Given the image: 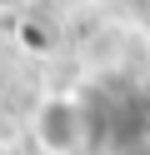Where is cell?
Listing matches in <instances>:
<instances>
[{
    "instance_id": "obj_1",
    "label": "cell",
    "mask_w": 150,
    "mask_h": 155,
    "mask_svg": "<svg viewBox=\"0 0 150 155\" xmlns=\"http://www.w3.org/2000/svg\"><path fill=\"white\" fill-rule=\"evenodd\" d=\"M30 135L45 155H80L85 145H95V120H90V95L55 90L35 105L30 115Z\"/></svg>"
},
{
    "instance_id": "obj_2",
    "label": "cell",
    "mask_w": 150,
    "mask_h": 155,
    "mask_svg": "<svg viewBox=\"0 0 150 155\" xmlns=\"http://www.w3.org/2000/svg\"><path fill=\"white\" fill-rule=\"evenodd\" d=\"M90 120L100 145L130 150L150 135V95H140L135 85H105L100 95H90Z\"/></svg>"
}]
</instances>
